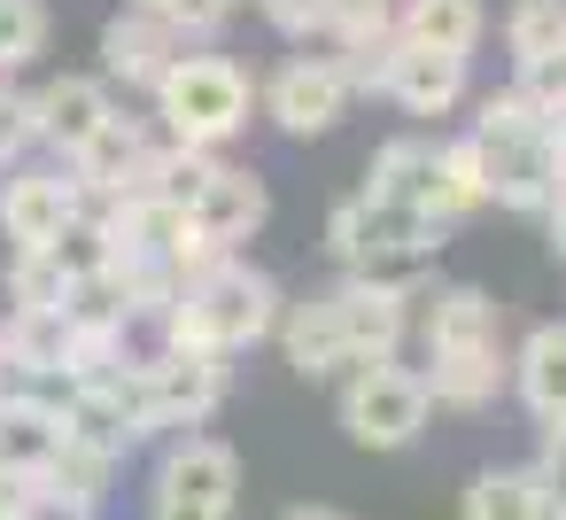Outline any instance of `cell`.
<instances>
[{
  "mask_svg": "<svg viewBox=\"0 0 566 520\" xmlns=\"http://www.w3.org/2000/svg\"><path fill=\"white\" fill-rule=\"evenodd\" d=\"M280 311H287L280 280L241 264V257H226V264H210L202 280L179 288V303L164 311V350H179V357H233V350L264 342L280 326Z\"/></svg>",
  "mask_w": 566,
  "mask_h": 520,
  "instance_id": "cell-1",
  "label": "cell"
},
{
  "mask_svg": "<svg viewBox=\"0 0 566 520\" xmlns=\"http://www.w3.org/2000/svg\"><path fill=\"white\" fill-rule=\"evenodd\" d=\"M473 164H481L489 202H504V210H551L558 202V133H551V117L520 86H504V94L481 102V117H473Z\"/></svg>",
  "mask_w": 566,
  "mask_h": 520,
  "instance_id": "cell-2",
  "label": "cell"
},
{
  "mask_svg": "<svg viewBox=\"0 0 566 520\" xmlns=\"http://www.w3.org/2000/svg\"><path fill=\"white\" fill-rule=\"evenodd\" d=\"M156 117H164V141L218 148L249 125V71L233 55H179L156 79Z\"/></svg>",
  "mask_w": 566,
  "mask_h": 520,
  "instance_id": "cell-3",
  "label": "cell"
},
{
  "mask_svg": "<svg viewBox=\"0 0 566 520\" xmlns=\"http://www.w3.org/2000/svg\"><path fill=\"white\" fill-rule=\"evenodd\" d=\"M427 381H419V365H403V357H380V365H349V381H342V427H349V443H365V450H403V443H419V427H427Z\"/></svg>",
  "mask_w": 566,
  "mask_h": 520,
  "instance_id": "cell-4",
  "label": "cell"
},
{
  "mask_svg": "<svg viewBox=\"0 0 566 520\" xmlns=\"http://www.w3.org/2000/svg\"><path fill=\"white\" fill-rule=\"evenodd\" d=\"M241 505V458L218 435H179L156 466L148 520H233Z\"/></svg>",
  "mask_w": 566,
  "mask_h": 520,
  "instance_id": "cell-5",
  "label": "cell"
},
{
  "mask_svg": "<svg viewBox=\"0 0 566 520\" xmlns=\"http://www.w3.org/2000/svg\"><path fill=\"white\" fill-rule=\"evenodd\" d=\"M349 79L334 71V55H295V63H280L272 71V86H264V117L280 125V133H295V141H311V133H334L342 117H349Z\"/></svg>",
  "mask_w": 566,
  "mask_h": 520,
  "instance_id": "cell-6",
  "label": "cell"
},
{
  "mask_svg": "<svg viewBox=\"0 0 566 520\" xmlns=\"http://www.w3.org/2000/svg\"><path fill=\"white\" fill-rule=\"evenodd\" d=\"M140 388H148L156 435H164V427H202V419L226 404V357H179V350H156V357H140Z\"/></svg>",
  "mask_w": 566,
  "mask_h": 520,
  "instance_id": "cell-7",
  "label": "cell"
},
{
  "mask_svg": "<svg viewBox=\"0 0 566 520\" xmlns=\"http://www.w3.org/2000/svg\"><path fill=\"white\" fill-rule=\"evenodd\" d=\"M24 110H32V141H48L63 164L109 125V79H94V71H63V79H48L40 94H24Z\"/></svg>",
  "mask_w": 566,
  "mask_h": 520,
  "instance_id": "cell-8",
  "label": "cell"
},
{
  "mask_svg": "<svg viewBox=\"0 0 566 520\" xmlns=\"http://www.w3.org/2000/svg\"><path fill=\"white\" fill-rule=\"evenodd\" d=\"M264 218H272V195H264V179L256 171H241V164H218V179L195 195V210H187V233L195 241H210L218 257H241V241H256L264 233Z\"/></svg>",
  "mask_w": 566,
  "mask_h": 520,
  "instance_id": "cell-9",
  "label": "cell"
},
{
  "mask_svg": "<svg viewBox=\"0 0 566 520\" xmlns=\"http://www.w3.org/2000/svg\"><path fill=\"white\" fill-rule=\"evenodd\" d=\"M71 218H78L71 171H9V179H0V233L17 241V257L24 249H48Z\"/></svg>",
  "mask_w": 566,
  "mask_h": 520,
  "instance_id": "cell-10",
  "label": "cell"
},
{
  "mask_svg": "<svg viewBox=\"0 0 566 520\" xmlns=\"http://www.w3.org/2000/svg\"><path fill=\"white\" fill-rule=\"evenodd\" d=\"M334 319H342V342H349V365H380L403 350V326H411V303L419 295H388V288H365V280H342L326 288Z\"/></svg>",
  "mask_w": 566,
  "mask_h": 520,
  "instance_id": "cell-11",
  "label": "cell"
},
{
  "mask_svg": "<svg viewBox=\"0 0 566 520\" xmlns=\"http://www.w3.org/2000/svg\"><path fill=\"white\" fill-rule=\"evenodd\" d=\"M179 55H187V40H179L164 17H148V9H125V17L102 32V79H117V86H148V94H156V79H164Z\"/></svg>",
  "mask_w": 566,
  "mask_h": 520,
  "instance_id": "cell-12",
  "label": "cell"
},
{
  "mask_svg": "<svg viewBox=\"0 0 566 520\" xmlns=\"http://www.w3.org/2000/svg\"><path fill=\"white\" fill-rule=\"evenodd\" d=\"M380 94H388V102H403L411 117H450V110L465 102V63H458V55H427V48H403V40H396Z\"/></svg>",
  "mask_w": 566,
  "mask_h": 520,
  "instance_id": "cell-13",
  "label": "cell"
},
{
  "mask_svg": "<svg viewBox=\"0 0 566 520\" xmlns=\"http://www.w3.org/2000/svg\"><path fill=\"white\" fill-rule=\"evenodd\" d=\"M512 388L535 412V427H566V319L535 326L512 357Z\"/></svg>",
  "mask_w": 566,
  "mask_h": 520,
  "instance_id": "cell-14",
  "label": "cell"
},
{
  "mask_svg": "<svg viewBox=\"0 0 566 520\" xmlns=\"http://www.w3.org/2000/svg\"><path fill=\"white\" fill-rule=\"evenodd\" d=\"M489 32V9L481 0H403L396 9V40L403 48H427V55H473Z\"/></svg>",
  "mask_w": 566,
  "mask_h": 520,
  "instance_id": "cell-15",
  "label": "cell"
},
{
  "mask_svg": "<svg viewBox=\"0 0 566 520\" xmlns=\"http://www.w3.org/2000/svg\"><path fill=\"white\" fill-rule=\"evenodd\" d=\"M427 187H434V141H419V133L388 141V148L365 164V202H380V210L427 218Z\"/></svg>",
  "mask_w": 566,
  "mask_h": 520,
  "instance_id": "cell-16",
  "label": "cell"
},
{
  "mask_svg": "<svg viewBox=\"0 0 566 520\" xmlns=\"http://www.w3.org/2000/svg\"><path fill=\"white\" fill-rule=\"evenodd\" d=\"M419 381H427V404H442V412H481V404H496V388H504V357H496V350H427Z\"/></svg>",
  "mask_w": 566,
  "mask_h": 520,
  "instance_id": "cell-17",
  "label": "cell"
},
{
  "mask_svg": "<svg viewBox=\"0 0 566 520\" xmlns=\"http://www.w3.org/2000/svg\"><path fill=\"white\" fill-rule=\"evenodd\" d=\"M419 326H427V350H496L504 311L489 288H434Z\"/></svg>",
  "mask_w": 566,
  "mask_h": 520,
  "instance_id": "cell-18",
  "label": "cell"
},
{
  "mask_svg": "<svg viewBox=\"0 0 566 520\" xmlns=\"http://www.w3.org/2000/svg\"><path fill=\"white\" fill-rule=\"evenodd\" d=\"M280 350H287V365H295L303 381H326V373H342V365H349V342H342V319H334V303H326V295H311V303H287V311H280Z\"/></svg>",
  "mask_w": 566,
  "mask_h": 520,
  "instance_id": "cell-19",
  "label": "cell"
},
{
  "mask_svg": "<svg viewBox=\"0 0 566 520\" xmlns=\"http://www.w3.org/2000/svg\"><path fill=\"white\" fill-rule=\"evenodd\" d=\"M40 489H48L55 505H71V512L102 520V505H109V489H117V458H102V450H86V443H71V435H63V450L48 458Z\"/></svg>",
  "mask_w": 566,
  "mask_h": 520,
  "instance_id": "cell-20",
  "label": "cell"
},
{
  "mask_svg": "<svg viewBox=\"0 0 566 520\" xmlns=\"http://www.w3.org/2000/svg\"><path fill=\"white\" fill-rule=\"evenodd\" d=\"M465 520H558V505L543 497L535 466H489L465 489Z\"/></svg>",
  "mask_w": 566,
  "mask_h": 520,
  "instance_id": "cell-21",
  "label": "cell"
},
{
  "mask_svg": "<svg viewBox=\"0 0 566 520\" xmlns=\"http://www.w3.org/2000/svg\"><path fill=\"white\" fill-rule=\"evenodd\" d=\"M489 187H481V164H473V141H434V187H427V226H458L465 210H481Z\"/></svg>",
  "mask_w": 566,
  "mask_h": 520,
  "instance_id": "cell-22",
  "label": "cell"
},
{
  "mask_svg": "<svg viewBox=\"0 0 566 520\" xmlns=\"http://www.w3.org/2000/svg\"><path fill=\"white\" fill-rule=\"evenodd\" d=\"M63 450V427L48 419V412H32V404H0V466L9 474H48V458Z\"/></svg>",
  "mask_w": 566,
  "mask_h": 520,
  "instance_id": "cell-23",
  "label": "cell"
},
{
  "mask_svg": "<svg viewBox=\"0 0 566 520\" xmlns=\"http://www.w3.org/2000/svg\"><path fill=\"white\" fill-rule=\"evenodd\" d=\"M504 48L512 63H543V55H566V0H512V17H504Z\"/></svg>",
  "mask_w": 566,
  "mask_h": 520,
  "instance_id": "cell-24",
  "label": "cell"
},
{
  "mask_svg": "<svg viewBox=\"0 0 566 520\" xmlns=\"http://www.w3.org/2000/svg\"><path fill=\"white\" fill-rule=\"evenodd\" d=\"M40 257L55 264V280H63V288H78V280L109 272V233H102V218H86V210H78V218H71V226L40 249Z\"/></svg>",
  "mask_w": 566,
  "mask_h": 520,
  "instance_id": "cell-25",
  "label": "cell"
},
{
  "mask_svg": "<svg viewBox=\"0 0 566 520\" xmlns=\"http://www.w3.org/2000/svg\"><path fill=\"white\" fill-rule=\"evenodd\" d=\"M396 32V0H326V55L388 40Z\"/></svg>",
  "mask_w": 566,
  "mask_h": 520,
  "instance_id": "cell-26",
  "label": "cell"
},
{
  "mask_svg": "<svg viewBox=\"0 0 566 520\" xmlns=\"http://www.w3.org/2000/svg\"><path fill=\"white\" fill-rule=\"evenodd\" d=\"M48 48V9L40 0H0V71H24Z\"/></svg>",
  "mask_w": 566,
  "mask_h": 520,
  "instance_id": "cell-27",
  "label": "cell"
},
{
  "mask_svg": "<svg viewBox=\"0 0 566 520\" xmlns=\"http://www.w3.org/2000/svg\"><path fill=\"white\" fill-rule=\"evenodd\" d=\"M55 303H63L55 264H48L40 249H24V257H17V272H9V311H55Z\"/></svg>",
  "mask_w": 566,
  "mask_h": 520,
  "instance_id": "cell-28",
  "label": "cell"
},
{
  "mask_svg": "<svg viewBox=\"0 0 566 520\" xmlns=\"http://www.w3.org/2000/svg\"><path fill=\"white\" fill-rule=\"evenodd\" d=\"M133 9H148V17H164L179 40L187 32H218L226 17H233V0H133Z\"/></svg>",
  "mask_w": 566,
  "mask_h": 520,
  "instance_id": "cell-29",
  "label": "cell"
},
{
  "mask_svg": "<svg viewBox=\"0 0 566 520\" xmlns=\"http://www.w3.org/2000/svg\"><path fill=\"white\" fill-rule=\"evenodd\" d=\"M256 9L272 17V32H287L295 48H326V0H256Z\"/></svg>",
  "mask_w": 566,
  "mask_h": 520,
  "instance_id": "cell-30",
  "label": "cell"
},
{
  "mask_svg": "<svg viewBox=\"0 0 566 520\" xmlns=\"http://www.w3.org/2000/svg\"><path fill=\"white\" fill-rule=\"evenodd\" d=\"M535 481H543V497H551V505H558V520H566V427H543Z\"/></svg>",
  "mask_w": 566,
  "mask_h": 520,
  "instance_id": "cell-31",
  "label": "cell"
},
{
  "mask_svg": "<svg viewBox=\"0 0 566 520\" xmlns=\"http://www.w3.org/2000/svg\"><path fill=\"white\" fill-rule=\"evenodd\" d=\"M24 148H32V110H24V94L0 86V164H17Z\"/></svg>",
  "mask_w": 566,
  "mask_h": 520,
  "instance_id": "cell-32",
  "label": "cell"
},
{
  "mask_svg": "<svg viewBox=\"0 0 566 520\" xmlns=\"http://www.w3.org/2000/svg\"><path fill=\"white\" fill-rule=\"evenodd\" d=\"M32 497H40V481H32V474H9V466H0V520H24V512H32Z\"/></svg>",
  "mask_w": 566,
  "mask_h": 520,
  "instance_id": "cell-33",
  "label": "cell"
},
{
  "mask_svg": "<svg viewBox=\"0 0 566 520\" xmlns=\"http://www.w3.org/2000/svg\"><path fill=\"white\" fill-rule=\"evenodd\" d=\"M24 520H86V512H71V505H55V497H48V489H40V497H32V512H24Z\"/></svg>",
  "mask_w": 566,
  "mask_h": 520,
  "instance_id": "cell-34",
  "label": "cell"
},
{
  "mask_svg": "<svg viewBox=\"0 0 566 520\" xmlns=\"http://www.w3.org/2000/svg\"><path fill=\"white\" fill-rule=\"evenodd\" d=\"M543 218H551V249H558V257H566V202H551V210H543Z\"/></svg>",
  "mask_w": 566,
  "mask_h": 520,
  "instance_id": "cell-35",
  "label": "cell"
},
{
  "mask_svg": "<svg viewBox=\"0 0 566 520\" xmlns=\"http://www.w3.org/2000/svg\"><path fill=\"white\" fill-rule=\"evenodd\" d=\"M280 520H342L334 505H295V512H280Z\"/></svg>",
  "mask_w": 566,
  "mask_h": 520,
  "instance_id": "cell-36",
  "label": "cell"
},
{
  "mask_svg": "<svg viewBox=\"0 0 566 520\" xmlns=\"http://www.w3.org/2000/svg\"><path fill=\"white\" fill-rule=\"evenodd\" d=\"M558 202H566V141H558Z\"/></svg>",
  "mask_w": 566,
  "mask_h": 520,
  "instance_id": "cell-37",
  "label": "cell"
}]
</instances>
